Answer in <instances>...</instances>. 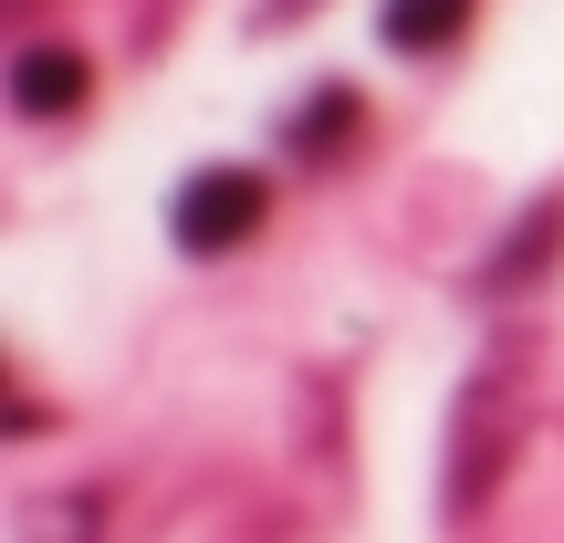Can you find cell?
<instances>
[{"label":"cell","instance_id":"1","mask_svg":"<svg viewBox=\"0 0 564 543\" xmlns=\"http://www.w3.org/2000/svg\"><path fill=\"white\" fill-rule=\"evenodd\" d=\"M272 188L251 178V167H199V178L178 188V241L188 251H241L251 230H262Z\"/></svg>","mask_w":564,"mask_h":543},{"label":"cell","instance_id":"2","mask_svg":"<svg viewBox=\"0 0 564 543\" xmlns=\"http://www.w3.org/2000/svg\"><path fill=\"white\" fill-rule=\"evenodd\" d=\"M84 95H95V74H84V53H63V42H32V53L11 63V105L21 116H74Z\"/></svg>","mask_w":564,"mask_h":543},{"label":"cell","instance_id":"3","mask_svg":"<svg viewBox=\"0 0 564 543\" xmlns=\"http://www.w3.org/2000/svg\"><path fill=\"white\" fill-rule=\"evenodd\" d=\"M470 32V0H387V42L398 53H449Z\"/></svg>","mask_w":564,"mask_h":543},{"label":"cell","instance_id":"4","mask_svg":"<svg viewBox=\"0 0 564 543\" xmlns=\"http://www.w3.org/2000/svg\"><path fill=\"white\" fill-rule=\"evenodd\" d=\"M345 126H356V95H314L303 126H293V146H324V137H345Z\"/></svg>","mask_w":564,"mask_h":543}]
</instances>
